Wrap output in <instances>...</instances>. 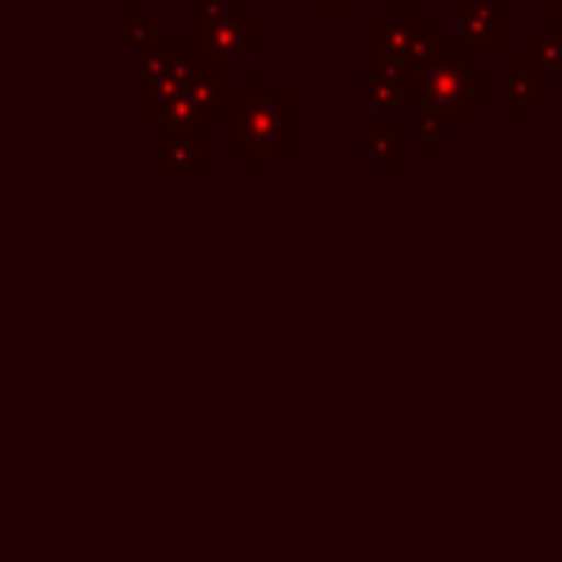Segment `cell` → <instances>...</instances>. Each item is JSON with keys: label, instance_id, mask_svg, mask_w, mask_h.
I'll use <instances>...</instances> for the list:
<instances>
[]
</instances>
